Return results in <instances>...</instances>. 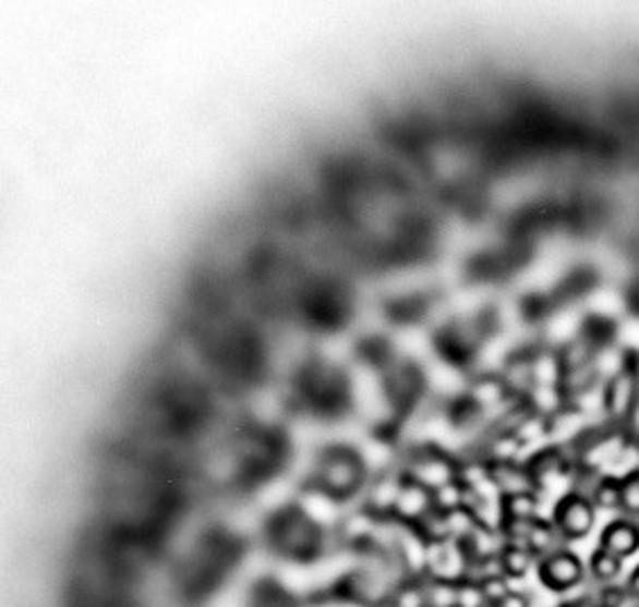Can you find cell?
Segmentation results:
<instances>
[{"mask_svg":"<svg viewBox=\"0 0 639 607\" xmlns=\"http://www.w3.org/2000/svg\"><path fill=\"white\" fill-rule=\"evenodd\" d=\"M626 607H639V600H628Z\"/></svg>","mask_w":639,"mask_h":607,"instance_id":"ffe728a7","label":"cell"},{"mask_svg":"<svg viewBox=\"0 0 639 607\" xmlns=\"http://www.w3.org/2000/svg\"><path fill=\"white\" fill-rule=\"evenodd\" d=\"M499 560L508 581H521V578H527L529 571L538 564V558L531 548L519 542H506L499 551Z\"/></svg>","mask_w":639,"mask_h":607,"instance_id":"30bf717a","label":"cell"},{"mask_svg":"<svg viewBox=\"0 0 639 607\" xmlns=\"http://www.w3.org/2000/svg\"><path fill=\"white\" fill-rule=\"evenodd\" d=\"M558 607H596V603H594V596L588 594V596H574V598L560 600Z\"/></svg>","mask_w":639,"mask_h":607,"instance_id":"ac0fdd59","label":"cell"},{"mask_svg":"<svg viewBox=\"0 0 639 607\" xmlns=\"http://www.w3.org/2000/svg\"><path fill=\"white\" fill-rule=\"evenodd\" d=\"M540 495H515L502 499V522L504 519H535L540 514Z\"/></svg>","mask_w":639,"mask_h":607,"instance_id":"4fadbf2b","label":"cell"},{"mask_svg":"<svg viewBox=\"0 0 639 607\" xmlns=\"http://www.w3.org/2000/svg\"><path fill=\"white\" fill-rule=\"evenodd\" d=\"M599 546L622 560L632 558L639 551V522L630 517L613 519V522L603 526Z\"/></svg>","mask_w":639,"mask_h":607,"instance_id":"52a82bcc","label":"cell"},{"mask_svg":"<svg viewBox=\"0 0 639 607\" xmlns=\"http://www.w3.org/2000/svg\"><path fill=\"white\" fill-rule=\"evenodd\" d=\"M525 403L531 409V413L544 420L556 417L563 409L569 406V401L560 386H533L529 394L525 397Z\"/></svg>","mask_w":639,"mask_h":607,"instance_id":"9c48e42d","label":"cell"},{"mask_svg":"<svg viewBox=\"0 0 639 607\" xmlns=\"http://www.w3.org/2000/svg\"><path fill=\"white\" fill-rule=\"evenodd\" d=\"M592 596L596 607H626L630 600L626 585H619V583L599 585V590Z\"/></svg>","mask_w":639,"mask_h":607,"instance_id":"9a60e30c","label":"cell"},{"mask_svg":"<svg viewBox=\"0 0 639 607\" xmlns=\"http://www.w3.org/2000/svg\"><path fill=\"white\" fill-rule=\"evenodd\" d=\"M624 571V560L617 558L615 554L605 551V548L596 546L590 560H588V573L592 575V581H596L599 585H607V583H617V578Z\"/></svg>","mask_w":639,"mask_h":607,"instance_id":"7c38bea8","label":"cell"},{"mask_svg":"<svg viewBox=\"0 0 639 607\" xmlns=\"http://www.w3.org/2000/svg\"><path fill=\"white\" fill-rule=\"evenodd\" d=\"M596 510H617L622 508V478L613 474H599L588 493Z\"/></svg>","mask_w":639,"mask_h":607,"instance_id":"8fae6325","label":"cell"},{"mask_svg":"<svg viewBox=\"0 0 639 607\" xmlns=\"http://www.w3.org/2000/svg\"><path fill=\"white\" fill-rule=\"evenodd\" d=\"M540 585L551 594H567L586 581L588 564L580 560L569 546H558L556 551L542 556L535 564Z\"/></svg>","mask_w":639,"mask_h":607,"instance_id":"3957f363","label":"cell"},{"mask_svg":"<svg viewBox=\"0 0 639 607\" xmlns=\"http://www.w3.org/2000/svg\"><path fill=\"white\" fill-rule=\"evenodd\" d=\"M622 430L628 440H639V401L635 403V409L630 411V415L622 424Z\"/></svg>","mask_w":639,"mask_h":607,"instance_id":"e0dca14e","label":"cell"},{"mask_svg":"<svg viewBox=\"0 0 639 607\" xmlns=\"http://www.w3.org/2000/svg\"><path fill=\"white\" fill-rule=\"evenodd\" d=\"M433 510H435V503H433L431 489H426L424 485H420L415 481L406 478L401 493H399V499L395 503V510H393V517L397 519V522L415 529Z\"/></svg>","mask_w":639,"mask_h":607,"instance_id":"8992f818","label":"cell"},{"mask_svg":"<svg viewBox=\"0 0 639 607\" xmlns=\"http://www.w3.org/2000/svg\"><path fill=\"white\" fill-rule=\"evenodd\" d=\"M487 607H533V603H531V596L529 594L513 590L510 594H506L504 598H499L495 603H490Z\"/></svg>","mask_w":639,"mask_h":607,"instance_id":"2e32d148","label":"cell"},{"mask_svg":"<svg viewBox=\"0 0 639 607\" xmlns=\"http://www.w3.org/2000/svg\"><path fill=\"white\" fill-rule=\"evenodd\" d=\"M363 478L365 462L359 451L336 445L319 453L315 465V489H323L336 501L352 499L363 487Z\"/></svg>","mask_w":639,"mask_h":607,"instance_id":"6da1fadb","label":"cell"},{"mask_svg":"<svg viewBox=\"0 0 639 607\" xmlns=\"http://www.w3.org/2000/svg\"><path fill=\"white\" fill-rule=\"evenodd\" d=\"M637 401H639V377H637L635 356H632L630 365L624 372H619L615 379L603 384L605 422L622 428V424L626 422V417L630 415Z\"/></svg>","mask_w":639,"mask_h":607,"instance_id":"277c9868","label":"cell"},{"mask_svg":"<svg viewBox=\"0 0 639 607\" xmlns=\"http://www.w3.org/2000/svg\"><path fill=\"white\" fill-rule=\"evenodd\" d=\"M563 361L556 350H548V347L538 344L531 352V377L533 386H560L563 381Z\"/></svg>","mask_w":639,"mask_h":607,"instance_id":"ba28073f","label":"cell"},{"mask_svg":"<svg viewBox=\"0 0 639 607\" xmlns=\"http://www.w3.org/2000/svg\"><path fill=\"white\" fill-rule=\"evenodd\" d=\"M624 517L637 519L639 522V470L622 478V508Z\"/></svg>","mask_w":639,"mask_h":607,"instance_id":"5bb4252c","label":"cell"},{"mask_svg":"<svg viewBox=\"0 0 639 607\" xmlns=\"http://www.w3.org/2000/svg\"><path fill=\"white\" fill-rule=\"evenodd\" d=\"M487 478L495 485L502 499L515 495H540L538 478L525 460L510 462H483Z\"/></svg>","mask_w":639,"mask_h":607,"instance_id":"5b68a950","label":"cell"},{"mask_svg":"<svg viewBox=\"0 0 639 607\" xmlns=\"http://www.w3.org/2000/svg\"><path fill=\"white\" fill-rule=\"evenodd\" d=\"M551 524L563 542H580L596 526V508L586 493L571 489L556 499L551 510Z\"/></svg>","mask_w":639,"mask_h":607,"instance_id":"7a4b0ae2","label":"cell"},{"mask_svg":"<svg viewBox=\"0 0 639 607\" xmlns=\"http://www.w3.org/2000/svg\"><path fill=\"white\" fill-rule=\"evenodd\" d=\"M626 590H628L630 600H639V564L630 571L628 581H626Z\"/></svg>","mask_w":639,"mask_h":607,"instance_id":"d6986e66","label":"cell"}]
</instances>
